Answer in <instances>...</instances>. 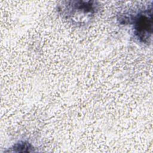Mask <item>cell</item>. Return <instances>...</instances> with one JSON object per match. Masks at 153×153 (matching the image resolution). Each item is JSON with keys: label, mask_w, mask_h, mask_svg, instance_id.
Listing matches in <instances>:
<instances>
[{"label": "cell", "mask_w": 153, "mask_h": 153, "mask_svg": "<svg viewBox=\"0 0 153 153\" xmlns=\"http://www.w3.org/2000/svg\"><path fill=\"white\" fill-rule=\"evenodd\" d=\"M134 33L141 42L149 43L152 34V10L146 9L134 16Z\"/></svg>", "instance_id": "6da1fadb"}, {"label": "cell", "mask_w": 153, "mask_h": 153, "mask_svg": "<svg viewBox=\"0 0 153 153\" xmlns=\"http://www.w3.org/2000/svg\"><path fill=\"white\" fill-rule=\"evenodd\" d=\"M69 3L70 4L64 5L60 9L66 18L72 19L77 14L78 16L82 14L83 17L86 15L90 19L97 10V5L93 1H71Z\"/></svg>", "instance_id": "7a4b0ae2"}]
</instances>
